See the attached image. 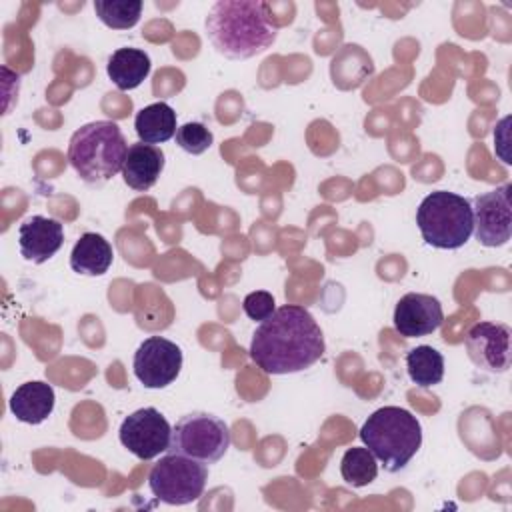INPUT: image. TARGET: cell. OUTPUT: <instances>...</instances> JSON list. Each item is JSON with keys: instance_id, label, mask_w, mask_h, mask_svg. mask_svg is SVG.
Here are the masks:
<instances>
[{"instance_id": "cell-1", "label": "cell", "mask_w": 512, "mask_h": 512, "mask_svg": "<svg viewBox=\"0 0 512 512\" xmlns=\"http://www.w3.org/2000/svg\"><path fill=\"white\" fill-rule=\"evenodd\" d=\"M326 344L314 316L298 304H286L260 322L250 340V358L266 374H294L324 356Z\"/></svg>"}, {"instance_id": "cell-2", "label": "cell", "mask_w": 512, "mask_h": 512, "mask_svg": "<svg viewBox=\"0 0 512 512\" xmlns=\"http://www.w3.org/2000/svg\"><path fill=\"white\" fill-rule=\"evenodd\" d=\"M212 48L228 60H248L268 50L278 36L270 6L262 0H218L204 20Z\"/></svg>"}, {"instance_id": "cell-3", "label": "cell", "mask_w": 512, "mask_h": 512, "mask_svg": "<svg viewBox=\"0 0 512 512\" xmlns=\"http://www.w3.org/2000/svg\"><path fill=\"white\" fill-rule=\"evenodd\" d=\"M126 152V138L112 120L88 122L68 142V162L88 184L108 182L122 172Z\"/></svg>"}, {"instance_id": "cell-4", "label": "cell", "mask_w": 512, "mask_h": 512, "mask_svg": "<svg viewBox=\"0 0 512 512\" xmlns=\"http://www.w3.org/2000/svg\"><path fill=\"white\" fill-rule=\"evenodd\" d=\"M360 440L386 472H400L422 446V426L410 410L384 406L366 418Z\"/></svg>"}, {"instance_id": "cell-5", "label": "cell", "mask_w": 512, "mask_h": 512, "mask_svg": "<svg viewBox=\"0 0 512 512\" xmlns=\"http://www.w3.org/2000/svg\"><path fill=\"white\" fill-rule=\"evenodd\" d=\"M416 224L426 244L440 250H456L474 232L472 204L460 194L436 190L420 202Z\"/></svg>"}, {"instance_id": "cell-6", "label": "cell", "mask_w": 512, "mask_h": 512, "mask_svg": "<svg viewBox=\"0 0 512 512\" xmlns=\"http://www.w3.org/2000/svg\"><path fill=\"white\" fill-rule=\"evenodd\" d=\"M228 424L210 412L184 414L172 428L168 452L188 456L202 464H216L230 448Z\"/></svg>"}, {"instance_id": "cell-7", "label": "cell", "mask_w": 512, "mask_h": 512, "mask_svg": "<svg viewBox=\"0 0 512 512\" xmlns=\"http://www.w3.org/2000/svg\"><path fill=\"white\" fill-rule=\"evenodd\" d=\"M206 464L182 454L168 452L148 474L150 492L164 504L184 506L196 502L206 488Z\"/></svg>"}, {"instance_id": "cell-8", "label": "cell", "mask_w": 512, "mask_h": 512, "mask_svg": "<svg viewBox=\"0 0 512 512\" xmlns=\"http://www.w3.org/2000/svg\"><path fill=\"white\" fill-rule=\"evenodd\" d=\"M120 444L140 460H152L168 452L172 426L160 410L148 406L126 416L118 430Z\"/></svg>"}, {"instance_id": "cell-9", "label": "cell", "mask_w": 512, "mask_h": 512, "mask_svg": "<svg viewBox=\"0 0 512 512\" xmlns=\"http://www.w3.org/2000/svg\"><path fill=\"white\" fill-rule=\"evenodd\" d=\"M510 190V184H502L474 198V234L476 240L486 248L504 246L512 236Z\"/></svg>"}, {"instance_id": "cell-10", "label": "cell", "mask_w": 512, "mask_h": 512, "mask_svg": "<svg viewBox=\"0 0 512 512\" xmlns=\"http://www.w3.org/2000/svg\"><path fill=\"white\" fill-rule=\"evenodd\" d=\"M512 330L500 322H476L468 328L464 346L474 366L490 374H502L512 364Z\"/></svg>"}, {"instance_id": "cell-11", "label": "cell", "mask_w": 512, "mask_h": 512, "mask_svg": "<svg viewBox=\"0 0 512 512\" xmlns=\"http://www.w3.org/2000/svg\"><path fill=\"white\" fill-rule=\"evenodd\" d=\"M132 368L144 388H166L180 374L182 350L172 340L150 336L134 352Z\"/></svg>"}, {"instance_id": "cell-12", "label": "cell", "mask_w": 512, "mask_h": 512, "mask_svg": "<svg viewBox=\"0 0 512 512\" xmlns=\"http://www.w3.org/2000/svg\"><path fill=\"white\" fill-rule=\"evenodd\" d=\"M444 322L438 298L420 292L404 294L394 308V328L404 338H418L436 332Z\"/></svg>"}, {"instance_id": "cell-13", "label": "cell", "mask_w": 512, "mask_h": 512, "mask_svg": "<svg viewBox=\"0 0 512 512\" xmlns=\"http://www.w3.org/2000/svg\"><path fill=\"white\" fill-rule=\"evenodd\" d=\"M64 244V226L56 218L30 216L18 228V246L24 260L42 264Z\"/></svg>"}, {"instance_id": "cell-14", "label": "cell", "mask_w": 512, "mask_h": 512, "mask_svg": "<svg viewBox=\"0 0 512 512\" xmlns=\"http://www.w3.org/2000/svg\"><path fill=\"white\" fill-rule=\"evenodd\" d=\"M164 170V152L154 144L136 142L128 146L124 166H122V178L128 184V188L144 192L156 184Z\"/></svg>"}, {"instance_id": "cell-15", "label": "cell", "mask_w": 512, "mask_h": 512, "mask_svg": "<svg viewBox=\"0 0 512 512\" xmlns=\"http://www.w3.org/2000/svg\"><path fill=\"white\" fill-rule=\"evenodd\" d=\"M56 394L48 382L32 380L20 384L10 396V412L24 424H42L54 410Z\"/></svg>"}, {"instance_id": "cell-16", "label": "cell", "mask_w": 512, "mask_h": 512, "mask_svg": "<svg viewBox=\"0 0 512 512\" xmlns=\"http://www.w3.org/2000/svg\"><path fill=\"white\" fill-rule=\"evenodd\" d=\"M112 246L96 232H86L78 238L70 252V268L84 276H102L112 266Z\"/></svg>"}, {"instance_id": "cell-17", "label": "cell", "mask_w": 512, "mask_h": 512, "mask_svg": "<svg viewBox=\"0 0 512 512\" xmlns=\"http://www.w3.org/2000/svg\"><path fill=\"white\" fill-rule=\"evenodd\" d=\"M152 62L150 56L140 48H118L112 52L106 64L108 78L116 84L118 90L138 88L150 74Z\"/></svg>"}, {"instance_id": "cell-18", "label": "cell", "mask_w": 512, "mask_h": 512, "mask_svg": "<svg viewBox=\"0 0 512 512\" xmlns=\"http://www.w3.org/2000/svg\"><path fill=\"white\" fill-rule=\"evenodd\" d=\"M134 128L144 144H160L170 140L178 126H176V112L166 102H154L138 110L134 118Z\"/></svg>"}, {"instance_id": "cell-19", "label": "cell", "mask_w": 512, "mask_h": 512, "mask_svg": "<svg viewBox=\"0 0 512 512\" xmlns=\"http://www.w3.org/2000/svg\"><path fill=\"white\" fill-rule=\"evenodd\" d=\"M406 368L416 386L432 388L444 378V356L436 348L422 344L406 354Z\"/></svg>"}, {"instance_id": "cell-20", "label": "cell", "mask_w": 512, "mask_h": 512, "mask_svg": "<svg viewBox=\"0 0 512 512\" xmlns=\"http://www.w3.org/2000/svg\"><path fill=\"white\" fill-rule=\"evenodd\" d=\"M340 474L352 488L368 486L378 476V460L368 448L352 446L340 460Z\"/></svg>"}, {"instance_id": "cell-21", "label": "cell", "mask_w": 512, "mask_h": 512, "mask_svg": "<svg viewBox=\"0 0 512 512\" xmlns=\"http://www.w3.org/2000/svg\"><path fill=\"white\" fill-rule=\"evenodd\" d=\"M140 0H96L94 12L102 24L112 30H128L138 24L142 16Z\"/></svg>"}, {"instance_id": "cell-22", "label": "cell", "mask_w": 512, "mask_h": 512, "mask_svg": "<svg viewBox=\"0 0 512 512\" xmlns=\"http://www.w3.org/2000/svg\"><path fill=\"white\" fill-rule=\"evenodd\" d=\"M174 136H176V144L192 156L204 154L214 142L210 128H206L202 122H186L178 126Z\"/></svg>"}, {"instance_id": "cell-23", "label": "cell", "mask_w": 512, "mask_h": 512, "mask_svg": "<svg viewBox=\"0 0 512 512\" xmlns=\"http://www.w3.org/2000/svg\"><path fill=\"white\" fill-rule=\"evenodd\" d=\"M242 308H244V314L254 320V322H264L266 318H270L276 310V302H274V296L266 290H256V292H250L244 302H242Z\"/></svg>"}]
</instances>
